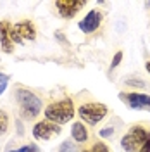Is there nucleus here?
Here are the masks:
<instances>
[{
  "label": "nucleus",
  "instance_id": "f257e3e1",
  "mask_svg": "<svg viewBox=\"0 0 150 152\" xmlns=\"http://www.w3.org/2000/svg\"><path fill=\"white\" fill-rule=\"evenodd\" d=\"M43 114L48 121L55 124H64L67 121L73 119L74 116V104H73V99H62V100H57V102H50V104L43 109Z\"/></svg>",
  "mask_w": 150,
  "mask_h": 152
},
{
  "label": "nucleus",
  "instance_id": "f03ea898",
  "mask_svg": "<svg viewBox=\"0 0 150 152\" xmlns=\"http://www.w3.org/2000/svg\"><path fill=\"white\" fill-rule=\"evenodd\" d=\"M16 100H17L19 109L23 113V118H26V119H35L40 114V111H43L40 97L26 88H23V86L16 88Z\"/></svg>",
  "mask_w": 150,
  "mask_h": 152
},
{
  "label": "nucleus",
  "instance_id": "7ed1b4c3",
  "mask_svg": "<svg viewBox=\"0 0 150 152\" xmlns=\"http://www.w3.org/2000/svg\"><path fill=\"white\" fill-rule=\"evenodd\" d=\"M147 138H149V132L140 124H135L121 138V147L126 152H138Z\"/></svg>",
  "mask_w": 150,
  "mask_h": 152
},
{
  "label": "nucleus",
  "instance_id": "20e7f679",
  "mask_svg": "<svg viewBox=\"0 0 150 152\" xmlns=\"http://www.w3.org/2000/svg\"><path fill=\"white\" fill-rule=\"evenodd\" d=\"M109 109L105 104H100V102H86V104H81L78 107V114L81 118V121L88 124H97L100 123L103 118L107 116Z\"/></svg>",
  "mask_w": 150,
  "mask_h": 152
},
{
  "label": "nucleus",
  "instance_id": "39448f33",
  "mask_svg": "<svg viewBox=\"0 0 150 152\" xmlns=\"http://www.w3.org/2000/svg\"><path fill=\"white\" fill-rule=\"evenodd\" d=\"M10 38L14 43H24V40H35L36 38V28L33 24V21L24 19L16 23L10 28Z\"/></svg>",
  "mask_w": 150,
  "mask_h": 152
},
{
  "label": "nucleus",
  "instance_id": "423d86ee",
  "mask_svg": "<svg viewBox=\"0 0 150 152\" xmlns=\"http://www.w3.org/2000/svg\"><path fill=\"white\" fill-rule=\"evenodd\" d=\"M119 99L130 105L131 109H140V111H150V95L140 94V92H131V94H119Z\"/></svg>",
  "mask_w": 150,
  "mask_h": 152
},
{
  "label": "nucleus",
  "instance_id": "0eeeda50",
  "mask_svg": "<svg viewBox=\"0 0 150 152\" xmlns=\"http://www.w3.org/2000/svg\"><path fill=\"white\" fill-rule=\"evenodd\" d=\"M59 133H60V126L48 121V119H42L33 126V137L36 140H48V138H52L54 135H59Z\"/></svg>",
  "mask_w": 150,
  "mask_h": 152
},
{
  "label": "nucleus",
  "instance_id": "6e6552de",
  "mask_svg": "<svg viewBox=\"0 0 150 152\" xmlns=\"http://www.w3.org/2000/svg\"><path fill=\"white\" fill-rule=\"evenodd\" d=\"M84 5H86L84 0H57L55 2V7H57V10H59V14L64 19L74 18Z\"/></svg>",
  "mask_w": 150,
  "mask_h": 152
},
{
  "label": "nucleus",
  "instance_id": "1a4fd4ad",
  "mask_svg": "<svg viewBox=\"0 0 150 152\" xmlns=\"http://www.w3.org/2000/svg\"><path fill=\"white\" fill-rule=\"evenodd\" d=\"M100 23H102V12L97 10V9H93V10H90V12L79 21L78 26H79V29H81L83 33L90 35V33H93L95 29H98Z\"/></svg>",
  "mask_w": 150,
  "mask_h": 152
},
{
  "label": "nucleus",
  "instance_id": "9d476101",
  "mask_svg": "<svg viewBox=\"0 0 150 152\" xmlns=\"http://www.w3.org/2000/svg\"><path fill=\"white\" fill-rule=\"evenodd\" d=\"M10 24L9 21H0V45H2V50L10 54L12 48H14V42L10 38Z\"/></svg>",
  "mask_w": 150,
  "mask_h": 152
},
{
  "label": "nucleus",
  "instance_id": "9b49d317",
  "mask_svg": "<svg viewBox=\"0 0 150 152\" xmlns=\"http://www.w3.org/2000/svg\"><path fill=\"white\" fill-rule=\"evenodd\" d=\"M71 137H73V140L78 143H83L88 140V130H86V126H84L81 121H78V123H73V128H71Z\"/></svg>",
  "mask_w": 150,
  "mask_h": 152
},
{
  "label": "nucleus",
  "instance_id": "f8f14e48",
  "mask_svg": "<svg viewBox=\"0 0 150 152\" xmlns=\"http://www.w3.org/2000/svg\"><path fill=\"white\" fill-rule=\"evenodd\" d=\"M83 152H111V151H109V147L103 142H95V143H92L88 149H84Z\"/></svg>",
  "mask_w": 150,
  "mask_h": 152
},
{
  "label": "nucleus",
  "instance_id": "ddd939ff",
  "mask_svg": "<svg viewBox=\"0 0 150 152\" xmlns=\"http://www.w3.org/2000/svg\"><path fill=\"white\" fill-rule=\"evenodd\" d=\"M7 130H9V116L5 111H0V135H4Z\"/></svg>",
  "mask_w": 150,
  "mask_h": 152
},
{
  "label": "nucleus",
  "instance_id": "4468645a",
  "mask_svg": "<svg viewBox=\"0 0 150 152\" xmlns=\"http://www.w3.org/2000/svg\"><path fill=\"white\" fill-rule=\"evenodd\" d=\"M57 152H79V151H78V147L74 145V142L66 140V142L60 143V147H59V151Z\"/></svg>",
  "mask_w": 150,
  "mask_h": 152
},
{
  "label": "nucleus",
  "instance_id": "2eb2a0df",
  "mask_svg": "<svg viewBox=\"0 0 150 152\" xmlns=\"http://www.w3.org/2000/svg\"><path fill=\"white\" fill-rule=\"evenodd\" d=\"M9 152H40V151H38L36 145L28 143V145H23V147H19V149H16V151H9Z\"/></svg>",
  "mask_w": 150,
  "mask_h": 152
},
{
  "label": "nucleus",
  "instance_id": "dca6fc26",
  "mask_svg": "<svg viewBox=\"0 0 150 152\" xmlns=\"http://www.w3.org/2000/svg\"><path fill=\"white\" fill-rule=\"evenodd\" d=\"M121 61H122V52L119 50V52H116V56L112 57V62H111V69L117 67L119 64H121Z\"/></svg>",
  "mask_w": 150,
  "mask_h": 152
},
{
  "label": "nucleus",
  "instance_id": "f3484780",
  "mask_svg": "<svg viewBox=\"0 0 150 152\" xmlns=\"http://www.w3.org/2000/svg\"><path fill=\"white\" fill-rule=\"evenodd\" d=\"M112 133H114V128H103V130H100V133H98V135H100L102 138H109Z\"/></svg>",
  "mask_w": 150,
  "mask_h": 152
},
{
  "label": "nucleus",
  "instance_id": "a211bd4d",
  "mask_svg": "<svg viewBox=\"0 0 150 152\" xmlns=\"http://www.w3.org/2000/svg\"><path fill=\"white\" fill-rule=\"evenodd\" d=\"M126 83H128V85H131V86H140V88H143V86H145V83H143L141 80H128Z\"/></svg>",
  "mask_w": 150,
  "mask_h": 152
},
{
  "label": "nucleus",
  "instance_id": "6ab92c4d",
  "mask_svg": "<svg viewBox=\"0 0 150 152\" xmlns=\"http://www.w3.org/2000/svg\"><path fill=\"white\" fill-rule=\"evenodd\" d=\"M138 152H150V133H149V138L145 140V143L141 145V149Z\"/></svg>",
  "mask_w": 150,
  "mask_h": 152
},
{
  "label": "nucleus",
  "instance_id": "aec40b11",
  "mask_svg": "<svg viewBox=\"0 0 150 152\" xmlns=\"http://www.w3.org/2000/svg\"><path fill=\"white\" fill-rule=\"evenodd\" d=\"M9 81V76L4 75V73H0V83H7Z\"/></svg>",
  "mask_w": 150,
  "mask_h": 152
},
{
  "label": "nucleus",
  "instance_id": "412c9836",
  "mask_svg": "<svg viewBox=\"0 0 150 152\" xmlns=\"http://www.w3.org/2000/svg\"><path fill=\"white\" fill-rule=\"evenodd\" d=\"M145 67H147V71H149V75H150V61L147 62V64H145Z\"/></svg>",
  "mask_w": 150,
  "mask_h": 152
},
{
  "label": "nucleus",
  "instance_id": "4be33fe9",
  "mask_svg": "<svg viewBox=\"0 0 150 152\" xmlns=\"http://www.w3.org/2000/svg\"><path fill=\"white\" fill-rule=\"evenodd\" d=\"M147 7H150V2H149V4H147Z\"/></svg>",
  "mask_w": 150,
  "mask_h": 152
}]
</instances>
